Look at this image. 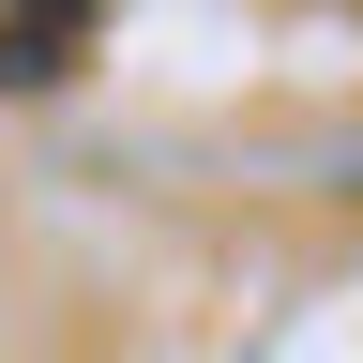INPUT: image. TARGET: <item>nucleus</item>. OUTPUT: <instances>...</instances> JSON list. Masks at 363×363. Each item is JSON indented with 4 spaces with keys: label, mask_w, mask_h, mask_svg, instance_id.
<instances>
[{
    "label": "nucleus",
    "mask_w": 363,
    "mask_h": 363,
    "mask_svg": "<svg viewBox=\"0 0 363 363\" xmlns=\"http://www.w3.org/2000/svg\"><path fill=\"white\" fill-rule=\"evenodd\" d=\"M91 30H106V0H0V91H61Z\"/></svg>",
    "instance_id": "1"
}]
</instances>
